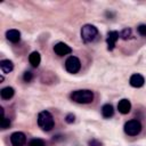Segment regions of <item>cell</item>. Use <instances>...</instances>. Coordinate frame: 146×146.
<instances>
[{
  "label": "cell",
  "mask_w": 146,
  "mask_h": 146,
  "mask_svg": "<svg viewBox=\"0 0 146 146\" xmlns=\"http://www.w3.org/2000/svg\"><path fill=\"white\" fill-rule=\"evenodd\" d=\"M120 38V33L117 31H110L107 33V38H106V42H107V49L108 50H113L115 48V43Z\"/></svg>",
  "instance_id": "obj_7"
},
{
  "label": "cell",
  "mask_w": 146,
  "mask_h": 146,
  "mask_svg": "<svg viewBox=\"0 0 146 146\" xmlns=\"http://www.w3.org/2000/svg\"><path fill=\"white\" fill-rule=\"evenodd\" d=\"M10 143L13 146H24L26 143V137L21 131L13 132L10 135Z\"/></svg>",
  "instance_id": "obj_6"
},
{
  "label": "cell",
  "mask_w": 146,
  "mask_h": 146,
  "mask_svg": "<svg viewBox=\"0 0 146 146\" xmlns=\"http://www.w3.org/2000/svg\"><path fill=\"white\" fill-rule=\"evenodd\" d=\"M89 145H90V146H102V143H99V141L96 140V139H92V140L89 141Z\"/></svg>",
  "instance_id": "obj_22"
},
{
  "label": "cell",
  "mask_w": 146,
  "mask_h": 146,
  "mask_svg": "<svg viewBox=\"0 0 146 146\" xmlns=\"http://www.w3.org/2000/svg\"><path fill=\"white\" fill-rule=\"evenodd\" d=\"M74 120H75V116H74V114H72V113H68V114L65 116V121H66L67 123H73Z\"/></svg>",
  "instance_id": "obj_21"
},
{
  "label": "cell",
  "mask_w": 146,
  "mask_h": 146,
  "mask_svg": "<svg viewBox=\"0 0 146 146\" xmlns=\"http://www.w3.org/2000/svg\"><path fill=\"white\" fill-rule=\"evenodd\" d=\"M71 99L79 104H89L94 100V92L88 89L75 90L71 94Z\"/></svg>",
  "instance_id": "obj_1"
},
{
  "label": "cell",
  "mask_w": 146,
  "mask_h": 146,
  "mask_svg": "<svg viewBox=\"0 0 146 146\" xmlns=\"http://www.w3.org/2000/svg\"><path fill=\"white\" fill-rule=\"evenodd\" d=\"M14 94H15V90L11 87H5L0 91V96L2 99H10L14 96Z\"/></svg>",
  "instance_id": "obj_15"
},
{
  "label": "cell",
  "mask_w": 146,
  "mask_h": 146,
  "mask_svg": "<svg viewBox=\"0 0 146 146\" xmlns=\"http://www.w3.org/2000/svg\"><path fill=\"white\" fill-rule=\"evenodd\" d=\"M131 36H132V32H131V29H129V27H125L120 32V38H122L124 40H128Z\"/></svg>",
  "instance_id": "obj_16"
},
{
  "label": "cell",
  "mask_w": 146,
  "mask_h": 146,
  "mask_svg": "<svg viewBox=\"0 0 146 146\" xmlns=\"http://www.w3.org/2000/svg\"><path fill=\"white\" fill-rule=\"evenodd\" d=\"M140 131H141V123L138 120L133 119L124 123V132L128 136H137Z\"/></svg>",
  "instance_id": "obj_4"
},
{
  "label": "cell",
  "mask_w": 146,
  "mask_h": 146,
  "mask_svg": "<svg viewBox=\"0 0 146 146\" xmlns=\"http://www.w3.org/2000/svg\"><path fill=\"white\" fill-rule=\"evenodd\" d=\"M29 62L30 64L33 66V67H38L40 65V62H41V56L38 51H33L30 54L29 56Z\"/></svg>",
  "instance_id": "obj_13"
},
{
  "label": "cell",
  "mask_w": 146,
  "mask_h": 146,
  "mask_svg": "<svg viewBox=\"0 0 146 146\" xmlns=\"http://www.w3.org/2000/svg\"><path fill=\"white\" fill-rule=\"evenodd\" d=\"M113 114H114V108H113V106H112L111 104H105V105H103V107H102V115H103L105 119L112 117Z\"/></svg>",
  "instance_id": "obj_14"
},
{
  "label": "cell",
  "mask_w": 146,
  "mask_h": 146,
  "mask_svg": "<svg viewBox=\"0 0 146 146\" xmlns=\"http://www.w3.org/2000/svg\"><path fill=\"white\" fill-rule=\"evenodd\" d=\"M0 68L5 74H8L14 70V64L9 59H3L0 62Z\"/></svg>",
  "instance_id": "obj_12"
},
{
  "label": "cell",
  "mask_w": 146,
  "mask_h": 146,
  "mask_svg": "<svg viewBox=\"0 0 146 146\" xmlns=\"http://www.w3.org/2000/svg\"><path fill=\"white\" fill-rule=\"evenodd\" d=\"M29 146H46V143L40 138H34L29 143Z\"/></svg>",
  "instance_id": "obj_17"
},
{
  "label": "cell",
  "mask_w": 146,
  "mask_h": 146,
  "mask_svg": "<svg viewBox=\"0 0 146 146\" xmlns=\"http://www.w3.org/2000/svg\"><path fill=\"white\" fill-rule=\"evenodd\" d=\"M137 31L140 35L143 36H146V24H140L138 27H137Z\"/></svg>",
  "instance_id": "obj_20"
},
{
  "label": "cell",
  "mask_w": 146,
  "mask_h": 146,
  "mask_svg": "<svg viewBox=\"0 0 146 146\" xmlns=\"http://www.w3.org/2000/svg\"><path fill=\"white\" fill-rule=\"evenodd\" d=\"M117 110H119V112H120L121 114H128V113L130 112V110H131V103H130L128 99L123 98V99H121V100L119 102V104H117Z\"/></svg>",
  "instance_id": "obj_10"
},
{
  "label": "cell",
  "mask_w": 146,
  "mask_h": 146,
  "mask_svg": "<svg viewBox=\"0 0 146 146\" xmlns=\"http://www.w3.org/2000/svg\"><path fill=\"white\" fill-rule=\"evenodd\" d=\"M129 82H130V84H131L132 87H135V88H140V87L144 86L145 79H144V76H143L141 74L135 73V74H132V75L130 76Z\"/></svg>",
  "instance_id": "obj_9"
},
{
  "label": "cell",
  "mask_w": 146,
  "mask_h": 146,
  "mask_svg": "<svg viewBox=\"0 0 146 146\" xmlns=\"http://www.w3.org/2000/svg\"><path fill=\"white\" fill-rule=\"evenodd\" d=\"M98 35V29L95 25L91 24H86L82 26L81 29V39L88 43V42H92Z\"/></svg>",
  "instance_id": "obj_3"
},
{
  "label": "cell",
  "mask_w": 146,
  "mask_h": 146,
  "mask_svg": "<svg viewBox=\"0 0 146 146\" xmlns=\"http://www.w3.org/2000/svg\"><path fill=\"white\" fill-rule=\"evenodd\" d=\"M38 125L43 131H50L55 125V121H54L52 115L48 111L40 112L38 114Z\"/></svg>",
  "instance_id": "obj_2"
},
{
  "label": "cell",
  "mask_w": 146,
  "mask_h": 146,
  "mask_svg": "<svg viewBox=\"0 0 146 146\" xmlns=\"http://www.w3.org/2000/svg\"><path fill=\"white\" fill-rule=\"evenodd\" d=\"M54 51L58 56H65V55H68L72 52V48L64 42H58L54 46Z\"/></svg>",
  "instance_id": "obj_8"
},
{
  "label": "cell",
  "mask_w": 146,
  "mask_h": 146,
  "mask_svg": "<svg viewBox=\"0 0 146 146\" xmlns=\"http://www.w3.org/2000/svg\"><path fill=\"white\" fill-rule=\"evenodd\" d=\"M81 68V62L78 57L75 56H70L66 60H65V70L68 72V73H72V74H75L80 71Z\"/></svg>",
  "instance_id": "obj_5"
},
{
  "label": "cell",
  "mask_w": 146,
  "mask_h": 146,
  "mask_svg": "<svg viewBox=\"0 0 146 146\" xmlns=\"http://www.w3.org/2000/svg\"><path fill=\"white\" fill-rule=\"evenodd\" d=\"M6 38L13 42V43H16L21 40V32L17 31V30H8L6 32Z\"/></svg>",
  "instance_id": "obj_11"
},
{
  "label": "cell",
  "mask_w": 146,
  "mask_h": 146,
  "mask_svg": "<svg viewBox=\"0 0 146 146\" xmlns=\"http://www.w3.org/2000/svg\"><path fill=\"white\" fill-rule=\"evenodd\" d=\"M9 127H10V120L7 119L6 116H2V119H1V129L2 130H6Z\"/></svg>",
  "instance_id": "obj_18"
},
{
  "label": "cell",
  "mask_w": 146,
  "mask_h": 146,
  "mask_svg": "<svg viewBox=\"0 0 146 146\" xmlns=\"http://www.w3.org/2000/svg\"><path fill=\"white\" fill-rule=\"evenodd\" d=\"M23 79H24V81H25V82H31V81H32V79H33V74H32V72H30V71L24 72Z\"/></svg>",
  "instance_id": "obj_19"
}]
</instances>
